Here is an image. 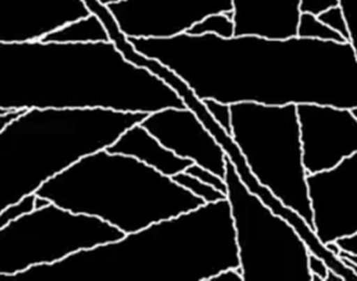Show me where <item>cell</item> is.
Masks as SVG:
<instances>
[{"mask_svg":"<svg viewBox=\"0 0 357 281\" xmlns=\"http://www.w3.org/2000/svg\"><path fill=\"white\" fill-rule=\"evenodd\" d=\"M350 113H351L352 116L357 121V107H354V108L350 109Z\"/></svg>","mask_w":357,"mask_h":281,"instance_id":"33","label":"cell"},{"mask_svg":"<svg viewBox=\"0 0 357 281\" xmlns=\"http://www.w3.org/2000/svg\"><path fill=\"white\" fill-rule=\"evenodd\" d=\"M209 281H243V278L238 268H230L218 272Z\"/></svg>","mask_w":357,"mask_h":281,"instance_id":"27","label":"cell"},{"mask_svg":"<svg viewBox=\"0 0 357 281\" xmlns=\"http://www.w3.org/2000/svg\"><path fill=\"white\" fill-rule=\"evenodd\" d=\"M140 125L177 156L225 178L226 153L190 109H162L149 114Z\"/></svg>","mask_w":357,"mask_h":281,"instance_id":"12","label":"cell"},{"mask_svg":"<svg viewBox=\"0 0 357 281\" xmlns=\"http://www.w3.org/2000/svg\"><path fill=\"white\" fill-rule=\"evenodd\" d=\"M36 194L29 195V196L23 198L19 202L14 203L6 207V209L0 213V228L10 224V222L19 219L22 215L31 213L35 209Z\"/></svg>","mask_w":357,"mask_h":281,"instance_id":"20","label":"cell"},{"mask_svg":"<svg viewBox=\"0 0 357 281\" xmlns=\"http://www.w3.org/2000/svg\"><path fill=\"white\" fill-rule=\"evenodd\" d=\"M187 174L193 176V177L197 178L201 180L204 183L208 184V185L212 186V188H216V190L222 192V194L227 196V184L225 182L224 178L220 177V176L214 174L213 172L210 169H205V167H199V165H192L186 169Z\"/></svg>","mask_w":357,"mask_h":281,"instance_id":"23","label":"cell"},{"mask_svg":"<svg viewBox=\"0 0 357 281\" xmlns=\"http://www.w3.org/2000/svg\"><path fill=\"white\" fill-rule=\"evenodd\" d=\"M325 281H344V280L341 275H339V274L335 273V272L329 270L328 274H327V278Z\"/></svg>","mask_w":357,"mask_h":281,"instance_id":"31","label":"cell"},{"mask_svg":"<svg viewBox=\"0 0 357 281\" xmlns=\"http://www.w3.org/2000/svg\"><path fill=\"white\" fill-rule=\"evenodd\" d=\"M228 200L206 203L121 240L33 266L8 281H209L238 268Z\"/></svg>","mask_w":357,"mask_h":281,"instance_id":"2","label":"cell"},{"mask_svg":"<svg viewBox=\"0 0 357 281\" xmlns=\"http://www.w3.org/2000/svg\"><path fill=\"white\" fill-rule=\"evenodd\" d=\"M335 6H340V0H301L300 2L301 13H307L317 17Z\"/></svg>","mask_w":357,"mask_h":281,"instance_id":"25","label":"cell"},{"mask_svg":"<svg viewBox=\"0 0 357 281\" xmlns=\"http://www.w3.org/2000/svg\"><path fill=\"white\" fill-rule=\"evenodd\" d=\"M308 269H310L312 276H318L323 281L326 280L329 271L328 266L325 263L324 259L312 255V253H310V257H308Z\"/></svg>","mask_w":357,"mask_h":281,"instance_id":"26","label":"cell"},{"mask_svg":"<svg viewBox=\"0 0 357 281\" xmlns=\"http://www.w3.org/2000/svg\"><path fill=\"white\" fill-rule=\"evenodd\" d=\"M41 41L54 43H96L109 42L110 38L102 20L96 15L89 14L47 33L42 38Z\"/></svg>","mask_w":357,"mask_h":281,"instance_id":"16","label":"cell"},{"mask_svg":"<svg viewBox=\"0 0 357 281\" xmlns=\"http://www.w3.org/2000/svg\"><path fill=\"white\" fill-rule=\"evenodd\" d=\"M342 8L349 29V42L356 52L357 58V0H347Z\"/></svg>","mask_w":357,"mask_h":281,"instance_id":"24","label":"cell"},{"mask_svg":"<svg viewBox=\"0 0 357 281\" xmlns=\"http://www.w3.org/2000/svg\"><path fill=\"white\" fill-rule=\"evenodd\" d=\"M301 0H232L234 36L282 40L295 37Z\"/></svg>","mask_w":357,"mask_h":281,"instance_id":"14","label":"cell"},{"mask_svg":"<svg viewBox=\"0 0 357 281\" xmlns=\"http://www.w3.org/2000/svg\"><path fill=\"white\" fill-rule=\"evenodd\" d=\"M89 14L83 0H0V43L39 41Z\"/></svg>","mask_w":357,"mask_h":281,"instance_id":"13","label":"cell"},{"mask_svg":"<svg viewBox=\"0 0 357 281\" xmlns=\"http://www.w3.org/2000/svg\"><path fill=\"white\" fill-rule=\"evenodd\" d=\"M231 135L254 177L314 229L297 106L230 105Z\"/></svg>","mask_w":357,"mask_h":281,"instance_id":"6","label":"cell"},{"mask_svg":"<svg viewBox=\"0 0 357 281\" xmlns=\"http://www.w3.org/2000/svg\"><path fill=\"white\" fill-rule=\"evenodd\" d=\"M23 112L24 111L0 109V132L3 131L10 123H12L17 117L20 116Z\"/></svg>","mask_w":357,"mask_h":281,"instance_id":"28","label":"cell"},{"mask_svg":"<svg viewBox=\"0 0 357 281\" xmlns=\"http://www.w3.org/2000/svg\"><path fill=\"white\" fill-rule=\"evenodd\" d=\"M125 236L100 218L71 213L50 203L0 228V274L14 275Z\"/></svg>","mask_w":357,"mask_h":281,"instance_id":"8","label":"cell"},{"mask_svg":"<svg viewBox=\"0 0 357 281\" xmlns=\"http://www.w3.org/2000/svg\"><path fill=\"white\" fill-rule=\"evenodd\" d=\"M325 247H326L327 250H328L329 252L333 253L335 257H339L340 252L342 251V249L340 248L337 242L328 243V244L325 245Z\"/></svg>","mask_w":357,"mask_h":281,"instance_id":"30","label":"cell"},{"mask_svg":"<svg viewBox=\"0 0 357 281\" xmlns=\"http://www.w3.org/2000/svg\"><path fill=\"white\" fill-rule=\"evenodd\" d=\"M172 179L178 185L182 186L185 190L195 195L197 198L202 199L205 203H214L227 199L226 195L222 194V192L216 190V188L204 183L197 178L189 175L186 172L177 174V175L172 177Z\"/></svg>","mask_w":357,"mask_h":281,"instance_id":"19","label":"cell"},{"mask_svg":"<svg viewBox=\"0 0 357 281\" xmlns=\"http://www.w3.org/2000/svg\"><path fill=\"white\" fill-rule=\"evenodd\" d=\"M102 4L112 3V2L119 1V0H100Z\"/></svg>","mask_w":357,"mask_h":281,"instance_id":"34","label":"cell"},{"mask_svg":"<svg viewBox=\"0 0 357 281\" xmlns=\"http://www.w3.org/2000/svg\"><path fill=\"white\" fill-rule=\"evenodd\" d=\"M335 242L337 243L342 250L357 255V232L354 236L340 238V240L335 241Z\"/></svg>","mask_w":357,"mask_h":281,"instance_id":"29","label":"cell"},{"mask_svg":"<svg viewBox=\"0 0 357 281\" xmlns=\"http://www.w3.org/2000/svg\"><path fill=\"white\" fill-rule=\"evenodd\" d=\"M127 38L167 39L209 15L232 10V0H119L107 4Z\"/></svg>","mask_w":357,"mask_h":281,"instance_id":"9","label":"cell"},{"mask_svg":"<svg viewBox=\"0 0 357 281\" xmlns=\"http://www.w3.org/2000/svg\"><path fill=\"white\" fill-rule=\"evenodd\" d=\"M318 18L327 26L331 27L340 35L343 36L346 41L349 42V29H348L347 21H346L345 14H344L341 6L329 8L326 12L319 15Z\"/></svg>","mask_w":357,"mask_h":281,"instance_id":"21","label":"cell"},{"mask_svg":"<svg viewBox=\"0 0 357 281\" xmlns=\"http://www.w3.org/2000/svg\"><path fill=\"white\" fill-rule=\"evenodd\" d=\"M341 259L342 261H343L344 265L346 266V267L349 268V269H351L352 271L354 272V274L357 275V265H354V264L350 263V261H346V259Z\"/></svg>","mask_w":357,"mask_h":281,"instance_id":"32","label":"cell"},{"mask_svg":"<svg viewBox=\"0 0 357 281\" xmlns=\"http://www.w3.org/2000/svg\"><path fill=\"white\" fill-rule=\"evenodd\" d=\"M106 150L110 153L134 157L162 175L171 178L186 171L187 167L193 163L188 159L181 158L165 148L140 123L128 129Z\"/></svg>","mask_w":357,"mask_h":281,"instance_id":"15","label":"cell"},{"mask_svg":"<svg viewBox=\"0 0 357 281\" xmlns=\"http://www.w3.org/2000/svg\"><path fill=\"white\" fill-rule=\"evenodd\" d=\"M202 102H203L204 106L206 107L210 115L213 117L214 121L231 135L230 105L224 104V102H218V100H211V98H206Z\"/></svg>","mask_w":357,"mask_h":281,"instance_id":"22","label":"cell"},{"mask_svg":"<svg viewBox=\"0 0 357 281\" xmlns=\"http://www.w3.org/2000/svg\"><path fill=\"white\" fill-rule=\"evenodd\" d=\"M297 113L308 175L333 169L357 152V121L348 109L302 104Z\"/></svg>","mask_w":357,"mask_h":281,"instance_id":"11","label":"cell"},{"mask_svg":"<svg viewBox=\"0 0 357 281\" xmlns=\"http://www.w3.org/2000/svg\"><path fill=\"white\" fill-rule=\"evenodd\" d=\"M36 195L71 213L100 218L126 234L206 204L171 177L107 150L79 159Z\"/></svg>","mask_w":357,"mask_h":281,"instance_id":"4","label":"cell"},{"mask_svg":"<svg viewBox=\"0 0 357 281\" xmlns=\"http://www.w3.org/2000/svg\"><path fill=\"white\" fill-rule=\"evenodd\" d=\"M105 84L96 43H0V109L96 108Z\"/></svg>","mask_w":357,"mask_h":281,"instance_id":"5","label":"cell"},{"mask_svg":"<svg viewBox=\"0 0 357 281\" xmlns=\"http://www.w3.org/2000/svg\"><path fill=\"white\" fill-rule=\"evenodd\" d=\"M186 33L192 36H202L211 33L220 38L233 37L234 36V22H233V10L218 14L209 15L199 22L195 23Z\"/></svg>","mask_w":357,"mask_h":281,"instance_id":"17","label":"cell"},{"mask_svg":"<svg viewBox=\"0 0 357 281\" xmlns=\"http://www.w3.org/2000/svg\"><path fill=\"white\" fill-rule=\"evenodd\" d=\"M297 36L323 41L348 42L337 31L319 20L314 15L301 13Z\"/></svg>","mask_w":357,"mask_h":281,"instance_id":"18","label":"cell"},{"mask_svg":"<svg viewBox=\"0 0 357 281\" xmlns=\"http://www.w3.org/2000/svg\"><path fill=\"white\" fill-rule=\"evenodd\" d=\"M128 39L173 70L201 100L357 107V58L350 42L211 33Z\"/></svg>","mask_w":357,"mask_h":281,"instance_id":"1","label":"cell"},{"mask_svg":"<svg viewBox=\"0 0 357 281\" xmlns=\"http://www.w3.org/2000/svg\"><path fill=\"white\" fill-rule=\"evenodd\" d=\"M224 179L243 281H312L305 243L245 188L228 157Z\"/></svg>","mask_w":357,"mask_h":281,"instance_id":"7","label":"cell"},{"mask_svg":"<svg viewBox=\"0 0 357 281\" xmlns=\"http://www.w3.org/2000/svg\"><path fill=\"white\" fill-rule=\"evenodd\" d=\"M148 115L102 108L24 111L0 132V213L83 157L106 150Z\"/></svg>","mask_w":357,"mask_h":281,"instance_id":"3","label":"cell"},{"mask_svg":"<svg viewBox=\"0 0 357 281\" xmlns=\"http://www.w3.org/2000/svg\"><path fill=\"white\" fill-rule=\"evenodd\" d=\"M314 230L323 245L357 232V152L337 167L310 174Z\"/></svg>","mask_w":357,"mask_h":281,"instance_id":"10","label":"cell"}]
</instances>
